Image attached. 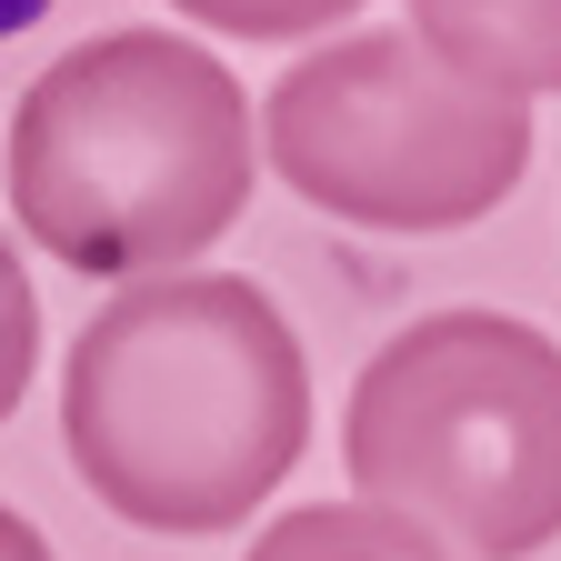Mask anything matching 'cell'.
<instances>
[{
  "label": "cell",
  "instance_id": "obj_5",
  "mask_svg": "<svg viewBox=\"0 0 561 561\" xmlns=\"http://www.w3.org/2000/svg\"><path fill=\"white\" fill-rule=\"evenodd\" d=\"M411 41L481 91H561V0H411Z\"/></svg>",
  "mask_w": 561,
  "mask_h": 561
},
{
  "label": "cell",
  "instance_id": "obj_9",
  "mask_svg": "<svg viewBox=\"0 0 561 561\" xmlns=\"http://www.w3.org/2000/svg\"><path fill=\"white\" fill-rule=\"evenodd\" d=\"M0 561H50V541H41V531H31L11 502H0Z\"/></svg>",
  "mask_w": 561,
  "mask_h": 561
},
{
  "label": "cell",
  "instance_id": "obj_10",
  "mask_svg": "<svg viewBox=\"0 0 561 561\" xmlns=\"http://www.w3.org/2000/svg\"><path fill=\"white\" fill-rule=\"evenodd\" d=\"M41 11V0H0V31H11V21H31Z\"/></svg>",
  "mask_w": 561,
  "mask_h": 561
},
{
  "label": "cell",
  "instance_id": "obj_2",
  "mask_svg": "<svg viewBox=\"0 0 561 561\" xmlns=\"http://www.w3.org/2000/svg\"><path fill=\"white\" fill-rule=\"evenodd\" d=\"M11 210L81 280H171L251 201V101L181 31H101L11 111Z\"/></svg>",
  "mask_w": 561,
  "mask_h": 561
},
{
  "label": "cell",
  "instance_id": "obj_7",
  "mask_svg": "<svg viewBox=\"0 0 561 561\" xmlns=\"http://www.w3.org/2000/svg\"><path fill=\"white\" fill-rule=\"evenodd\" d=\"M191 31H231V41H311L331 21H351L362 0H171Z\"/></svg>",
  "mask_w": 561,
  "mask_h": 561
},
{
  "label": "cell",
  "instance_id": "obj_8",
  "mask_svg": "<svg viewBox=\"0 0 561 561\" xmlns=\"http://www.w3.org/2000/svg\"><path fill=\"white\" fill-rule=\"evenodd\" d=\"M31 362H41V301H31V271H21V251L0 241V421L21 411Z\"/></svg>",
  "mask_w": 561,
  "mask_h": 561
},
{
  "label": "cell",
  "instance_id": "obj_3",
  "mask_svg": "<svg viewBox=\"0 0 561 561\" xmlns=\"http://www.w3.org/2000/svg\"><path fill=\"white\" fill-rule=\"evenodd\" d=\"M362 512L442 531L471 561L561 541V341L512 311H421L391 331L341 411Z\"/></svg>",
  "mask_w": 561,
  "mask_h": 561
},
{
  "label": "cell",
  "instance_id": "obj_4",
  "mask_svg": "<svg viewBox=\"0 0 561 561\" xmlns=\"http://www.w3.org/2000/svg\"><path fill=\"white\" fill-rule=\"evenodd\" d=\"M261 151L311 210L362 231H461L531 171V111L411 31H341L261 101Z\"/></svg>",
  "mask_w": 561,
  "mask_h": 561
},
{
  "label": "cell",
  "instance_id": "obj_1",
  "mask_svg": "<svg viewBox=\"0 0 561 561\" xmlns=\"http://www.w3.org/2000/svg\"><path fill=\"white\" fill-rule=\"evenodd\" d=\"M60 442L130 531H231L311 442V362L241 271L130 280L70 341Z\"/></svg>",
  "mask_w": 561,
  "mask_h": 561
},
{
  "label": "cell",
  "instance_id": "obj_6",
  "mask_svg": "<svg viewBox=\"0 0 561 561\" xmlns=\"http://www.w3.org/2000/svg\"><path fill=\"white\" fill-rule=\"evenodd\" d=\"M241 561H451L432 531H411L391 512H362V502H311V512H280Z\"/></svg>",
  "mask_w": 561,
  "mask_h": 561
}]
</instances>
